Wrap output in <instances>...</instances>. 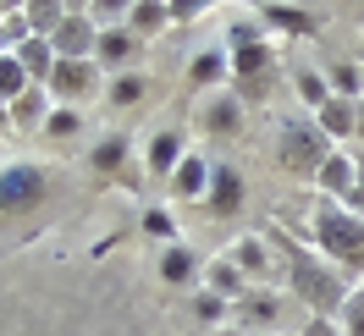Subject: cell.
Returning a JSON list of instances; mask_svg holds the SVG:
<instances>
[{"instance_id": "19", "label": "cell", "mask_w": 364, "mask_h": 336, "mask_svg": "<svg viewBox=\"0 0 364 336\" xmlns=\"http://www.w3.org/2000/svg\"><path fill=\"white\" fill-rule=\"evenodd\" d=\"M298 94H304V99H326V83H320V77H298Z\"/></svg>"}, {"instance_id": "15", "label": "cell", "mask_w": 364, "mask_h": 336, "mask_svg": "<svg viewBox=\"0 0 364 336\" xmlns=\"http://www.w3.org/2000/svg\"><path fill=\"white\" fill-rule=\"evenodd\" d=\"M199 182H205V166H199V160H182L177 166V193H193Z\"/></svg>"}, {"instance_id": "16", "label": "cell", "mask_w": 364, "mask_h": 336, "mask_svg": "<svg viewBox=\"0 0 364 336\" xmlns=\"http://www.w3.org/2000/svg\"><path fill=\"white\" fill-rule=\"evenodd\" d=\"M193 77H199V83H215V77H221V55H199V61H193Z\"/></svg>"}, {"instance_id": "12", "label": "cell", "mask_w": 364, "mask_h": 336, "mask_svg": "<svg viewBox=\"0 0 364 336\" xmlns=\"http://www.w3.org/2000/svg\"><path fill=\"white\" fill-rule=\"evenodd\" d=\"M160 270H166V281H188V276H193V254H188V248H171Z\"/></svg>"}, {"instance_id": "23", "label": "cell", "mask_w": 364, "mask_h": 336, "mask_svg": "<svg viewBox=\"0 0 364 336\" xmlns=\"http://www.w3.org/2000/svg\"><path fill=\"white\" fill-rule=\"evenodd\" d=\"M50 127H55V133H72V127H77V116H72V111H55V116H50Z\"/></svg>"}, {"instance_id": "10", "label": "cell", "mask_w": 364, "mask_h": 336, "mask_svg": "<svg viewBox=\"0 0 364 336\" xmlns=\"http://www.w3.org/2000/svg\"><path fill=\"white\" fill-rule=\"evenodd\" d=\"M23 83H28V67L17 55H6V61H0V94L11 99V94H23Z\"/></svg>"}, {"instance_id": "27", "label": "cell", "mask_w": 364, "mask_h": 336, "mask_svg": "<svg viewBox=\"0 0 364 336\" xmlns=\"http://www.w3.org/2000/svg\"><path fill=\"white\" fill-rule=\"evenodd\" d=\"M221 336H227V331H221Z\"/></svg>"}, {"instance_id": "22", "label": "cell", "mask_w": 364, "mask_h": 336, "mask_svg": "<svg viewBox=\"0 0 364 336\" xmlns=\"http://www.w3.org/2000/svg\"><path fill=\"white\" fill-rule=\"evenodd\" d=\"M160 17H166V6H138L133 11V23H160Z\"/></svg>"}, {"instance_id": "6", "label": "cell", "mask_w": 364, "mask_h": 336, "mask_svg": "<svg viewBox=\"0 0 364 336\" xmlns=\"http://www.w3.org/2000/svg\"><path fill=\"white\" fill-rule=\"evenodd\" d=\"M265 23L287 28V33H309V28H320V17H315V11H298V6H271Z\"/></svg>"}, {"instance_id": "11", "label": "cell", "mask_w": 364, "mask_h": 336, "mask_svg": "<svg viewBox=\"0 0 364 336\" xmlns=\"http://www.w3.org/2000/svg\"><path fill=\"white\" fill-rule=\"evenodd\" d=\"M348 116H353V105H348V99H331V105L320 111V127H326V133H348Z\"/></svg>"}, {"instance_id": "8", "label": "cell", "mask_w": 364, "mask_h": 336, "mask_svg": "<svg viewBox=\"0 0 364 336\" xmlns=\"http://www.w3.org/2000/svg\"><path fill=\"white\" fill-rule=\"evenodd\" d=\"M50 83H55V89H67V94L89 89V61H61V67L50 72Z\"/></svg>"}, {"instance_id": "7", "label": "cell", "mask_w": 364, "mask_h": 336, "mask_svg": "<svg viewBox=\"0 0 364 336\" xmlns=\"http://www.w3.org/2000/svg\"><path fill=\"white\" fill-rule=\"evenodd\" d=\"M237 199H243V182H237V171H215V188H210V210H237Z\"/></svg>"}, {"instance_id": "3", "label": "cell", "mask_w": 364, "mask_h": 336, "mask_svg": "<svg viewBox=\"0 0 364 336\" xmlns=\"http://www.w3.org/2000/svg\"><path fill=\"white\" fill-rule=\"evenodd\" d=\"M320 237H326V248L342 254V259H364V226H348L337 210L320 215Z\"/></svg>"}, {"instance_id": "14", "label": "cell", "mask_w": 364, "mask_h": 336, "mask_svg": "<svg viewBox=\"0 0 364 336\" xmlns=\"http://www.w3.org/2000/svg\"><path fill=\"white\" fill-rule=\"evenodd\" d=\"M28 23H39V33H61V6H28Z\"/></svg>"}, {"instance_id": "4", "label": "cell", "mask_w": 364, "mask_h": 336, "mask_svg": "<svg viewBox=\"0 0 364 336\" xmlns=\"http://www.w3.org/2000/svg\"><path fill=\"white\" fill-rule=\"evenodd\" d=\"M293 281H298V292H304V298H309L315 309H331V303H337V298H342L337 276H331V270H315V265H309V259H298Z\"/></svg>"}, {"instance_id": "13", "label": "cell", "mask_w": 364, "mask_h": 336, "mask_svg": "<svg viewBox=\"0 0 364 336\" xmlns=\"http://www.w3.org/2000/svg\"><path fill=\"white\" fill-rule=\"evenodd\" d=\"M177 166V138H155V149H149V171H171Z\"/></svg>"}, {"instance_id": "24", "label": "cell", "mask_w": 364, "mask_h": 336, "mask_svg": "<svg viewBox=\"0 0 364 336\" xmlns=\"http://www.w3.org/2000/svg\"><path fill=\"white\" fill-rule=\"evenodd\" d=\"M249 314H254V320H276V303H265V298H254V303H249Z\"/></svg>"}, {"instance_id": "26", "label": "cell", "mask_w": 364, "mask_h": 336, "mask_svg": "<svg viewBox=\"0 0 364 336\" xmlns=\"http://www.w3.org/2000/svg\"><path fill=\"white\" fill-rule=\"evenodd\" d=\"M304 336H331V325H309V331H304Z\"/></svg>"}, {"instance_id": "2", "label": "cell", "mask_w": 364, "mask_h": 336, "mask_svg": "<svg viewBox=\"0 0 364 336\" xmlns=\"http://www.w3.org/2000/svg\"><path fill=\"white\" fill-rule=\"evenodd\" d=\"M45 199V171L39 166H6L0 171V210H28Z\"/></svg>"}, {"instance_id": "25", "label": "cell", "mask_w": 364, "mask_h": 336, "mask_svg": "<svg viewBox=\"0 0 364 336\" xmlns=\"http://www.w3.org/2000/svg\"><path fill=\"white\" fill-rule=\"evenodd\" d=\"M348 320H353V336H364V298H359V303H348Z\"/></svg>"}, {"instance_id": "1", "label": "cell", "mask_w": 364, "mask_h": 336, "mask_svg": "<svg viewBox=\"0 0 364 336\" xmlns=\"http://www.w3.org/2000/svg\"><path fill=\"white\" fill-rule=\"evenodd\" d=\"M282 160H287L293 171H315L320 160H331L326 155V127H320V121H304V116L287 121V127H282Z\"/></svg>"}, {"instance_id": "17", "label": "cell", "mask_w": 364, "mask_h": 336, "mask_svg": "<svg viewBox=\"0 0 364 336\" xmlns=\"http://www.w3.org/2000/svg\"><path fill=\"white\" fill-rule=\"evenodd\" d=\"M116 160H122V138H111V143H100V149H94V166H105V171H111Z\"/></svg>"}, {"instance_id": "20", "label": "cell", "mask_w": 364, "mask_h": 336, "mask_svg": "<svg viewBox=\"0 0 364 336\" xmlns=\"http://www.w3.org/2000/svg\"><path fill=\"white\" fill-rule=\"evenodd\" d=\"M254 67H265V50H243L237 55V72H254Z\"/></svg>"}, {"instance_id": "21", "label": "cell", "mask_w": 364, "mask_h": 336, "mask_svg": "<svg viewBox=\"0 0 364 336\" xmlns=\"http://www.w3.org/2000/svg\"><path fill=\"white\" fill-rule=\"evenodd\" d=\"M138 89H144V83H138V77H122V83H116V99H122V105H127V99H138Z\"/></svg>"}, {"instance_id": "5", "label": "cell", "mask_w": 364, "mask_h": 336, "mask_svg": "<svg viewBox=\"0 0 364 336\" xmlns=\"http://www.w3.org/2000/svg\"><path fill=\"white\" fill-rule=\"evenodd\" d=\"M89 45H94V28L77 23V17H67L61 33H55V50H67V61H77V50H89Z\"/></svg>"}, {"instance_id": "9", "label": "cell", "mask_w": 364, "mask_h": 336, "mask_svg": "<svg viewBox=\"0 0 364 336\" xmlns=\"http://www.w3.org/2000/svg\"><path fill=\"white\" fill-rule=\"evenodd\" d=\"M210 287H215V292H227V298H237V287H243L237 265H232V259H215V265H210Z\"/></svg>"}, {"instance_id": "18", "label": "cell", "mask_w": 364, "mask_h": 336, "mask_svg": "<svg viewBox=\"0 0 364 336\" xmlns=\"http://www.w3.org/2000/svg\"><path fill=\"white\" fill-rule=\"evenodd\" d=\"M232 121H237V105H232V99H221V105L210 111V127H232Z\"/></svg>"}]
</instances>
